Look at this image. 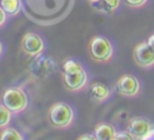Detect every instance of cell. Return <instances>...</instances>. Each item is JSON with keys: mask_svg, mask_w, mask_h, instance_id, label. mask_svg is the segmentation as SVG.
<instances>
[{"mask_svg": "<svg viewBox=\"0 0 154 140\" xmlns=\"http://www.w3.org/2000/svg\"><path fill=\"white\" fill-rule=\"evenodd\" d=\"M0 140H23V135L15 128L5 127L0 131Z\"/></svg>", "mask_w": 154, "mask_h": 140, "instance_id": "obj_14", "label": "cell"}, {"mask_svg": "<svg viewBox=\"0 0 154 140\" xmlns=\"http://www.w3.org/2000/svg\"><path fill=\"white\" fill-rule=\"evenodd\" d=\"M115 90L123 97H137L141 93V81L133 74H123L118 78Z\"/></svg>", "mask_w": 154, "mask_h": 140, "instance_id": "obj_5", "label": "cell"}, {"mask_svg": "<svg viewBox=\"0 0 154 140\" xmlns=\"http://www.w3.org/2000/svg\"><path fill=\"white\" fill-rule=\"evenodd\" d=\"M133 57L135 64L142 69H152L154 67V50L149 42H141L134 47Z\"/></svg>", "mask_w": 154, "mask_h": 140, "instance_id": "obj_8", "label": "cell"}, {"mask_svg": "<svg viewBox=\"0 0 154 140\" xmlns=\"http://www.w3.org/2000/svg\"><path fill=\"white\" fill-rule=\"evenodd\" d=\"M87 1H89L91 4H92V3H96V1H99V0H87Z\"/></svg>", "mask_w": 154, "mask_h": 140, "instance_id": "obj_22", "label": "cell"}, {"mask_svg": "<svg viewBox=\"0 0 154 140\" xmlns=\"http://www.w3.org/2000/svg\"><path fill=\"white\" fill-rule=\"evenodd\" d=\"M120 3H122V0H99L96 3H92V8L97 12L112 15L119 10Z\"/></svg>", "mask_w": 154, "mask_h": 140, "instance_id": "obj_11", "label": "cell"}, {"mask_svg": "<svg viewBox=\"0 0 154 140\" xmlns=\"http://www.w3.org/2000/svg\"><path fill=\"white\" fill-rule=\"evenodd\" d=\"M112 140H137V139L134 138L128 131H122V132H118L116 136H115Z\"/></svg>", "mask_w": 154, "mask_h": 140, "instance_id": "obj_17", "label": "cell"}, {"mask_svg": "<svg viewBox=\"0 0 154 140\" xmlns=\"http://www.w3.org/2000/svg\"><path fill=\"white\" fill-rule=\"evenodd\" d=\"M20 49L29 57H38L45 50V40L37 32H26L20 40Z\"/></svg>", "mask_w": 154, "mask_h": 140, "instance_id": "obj_6", "label": "cell"}, {"mask_svg": "<svg viewBox=\"0 0 154 140\" xmlns=\"http://www.w3.org/2000/svg\"><path fill=\"white\" fill-rule=\"evenodd\" d=\"M0 5L8 16H16L22 11L20 0H0Z\"/></svg>", "mask_w": 154, "mask_h": 140, "instance_id": "obj_13", "label": "cell"}, {"mask_svg": "<svg viewBox=\"0 0 154 140\" xmlns=\"http://www.w3.org/2000/svg\"><path fill=\"white\" fill-rule=\"evenodd\" d=\"M62 85L69 92H80L88 85V74L82 64L72 58L62 64Z\"/></svg>", "mask_w": 154, "mask_h": 140, "instance_id": "obj_1", "label": "cell"}, {"mask_svg": "<svg viewBox=\"0 0 154 140\" xmlns=\"http://www.w3.org/2000/svg\"><path fill=\"white\" fill-rule=\"evenodd\" d=\"M31 67L34 70V73H37L39 77H43L54 71V62L49 57H43L41 54V55L35 57V61L31 65Z\"/></svg>", "mask_w": 154, "mask_h": 140, "instance_id": "obj_10", "label": "cell"}, {"mask_svg": "<svg viewBox=\"0 0 154 140\" xmlns=\"http://www.w3.org/2000/svg\"><path fill=\"white\" fill-rule=\"evenodd\" d=\"M11 119H12V112L0 103V130L8 127V124L11 123Z\"/></svg>", "mask_w": 154, "mask_h": 140, "instance_id": "obj_15", "label": "cell"}, {"mask_svg": "<svg viewBox=\"0 0 154 140\" xmlns=\"http://www.w3.org/2000/svg\"><path fill=\"white\" fill-rule=\"evenodd\" d=\"M7 19H8V15L5 13V11L2 8V5H0V28L7 23Z\"/></svg>", "mask_w": 154, "mask_h": 140, "instance_id": "obj_18", "label": "cell"}, {"mask_svg": "<svg viewBox=\"0 0 154 140\" xmlns=\"http://www.w3.org/2000/svg\"><path fill=\"white\" fill-rule=\"evenodd\" d=\"M127 131L134 136L137 140H145L149 136H152L154 132L153 124L146 117H131L127 123Z\"/></svg>", "mask_w": 154, "mask_h": 140, "instance_id": "obj_7", "label": "cell"}, {"mask_svg": "<svg viewBox=\"0 0 154 140\" xmlns=\"http://www.w3.org/2000/svg\"><path fill=\"white\" fill-rule=\"evenodd\" d=\"M116 128L108 123H99L93 131V135L96 136L97 140H112L116 136Z\"/></svg>", "mask_w": 154, "mask_h": 140, "instance_id": "obj_12", "label": "cell"}, {"mask_svg": "<svg viewBox=\"0 0 154 140\" xmlns=\"http://www.w3.org/2000/svg\"><path fill=\"white\" fill-rule=\"evenodd\" d=\"M147 42H149V45L152 46V49L154 50V34L150 35V37H149V39H147Z\"/></svg>", "mask_w": 154, "mask_h": 140, "instance_id": "obj_20", "label": "cell"}, {"mask_svg": "<svg viewBox=\"0 0 154 140\" xmlns=\"http://www.w3.org/2000/svg\"><path fill=\"white\" fill-rule=\"evenodd\" d=\"M48 120L53 128L66 130L75 121V112L66 103H56L49 108Z\"/></svg>", "mask_w": 154, "mask_h": 140, "instance_id": "obj_2", "label": "cell"}, {"mask_svg": "<svg viewBox=\"0 0 154 140\" xmlns=\"http://www.w3.org/2000/svg\"><path fill=\"white\" fill-rule=\"evenodd\" d=\"M77 140H97L95 135H91V133H85V135H81L80 138H77Z\"/></svg>", "mask_w": 154, "mask_h": 140, "instance_id": "obj_19", "label": "cell"}, {"mask_svg": "<svg viewBox=\"0 0 154 140\" xmlns=\"http://www.w3.org/2000/svg\"><path fill=\"white\" fill-rule=\"evenodd\" d=\"M88 53L95 62L107 64L114 57V46L108 38L103 35H95L88 42Z\"/></svg>", "mask_w": 154, "mask_h": 140, "instance_id": "obj_3", "label": "cell"}, {"mask_svg": "<svg viewBox=\"0 0 154 140\" xmlns=\"http://www.w3.org/2000/svg\"><path fill=\"white\" fill-rule=\"evenodd\" d=\"M3 51H4V46H3L2 40H0V58H2V55H3Z\"/></svg>", "mask_w": 154, "mask_h": 140, "instance_id": "obj_21", "label": "cell"}, {"mask_svg": "<svg viewBox=\"0 0 154 140\" xmlns=\"http://www.w3.org/2000/svg\"><path fill=\"white\" fill-rule=\"evenodd\" d=\"M87 92H88L89 100L96 104H101V103H104V101H107L111 97V93H112L109 86H107L103 82H97V81L89 84Z\"/></svg>", "mask_w": 154, "mask_h": 140, "instance_id": "obj_9", "label": "cell"}, {"mask_svg": "<svg viewBox=\"0 0 154 140\" xmlns=\"http://www.w3.org/2000/svg\"><path fill=\"white\" fill-rule=\"evenodd\" d=\"M123 1L131 8H142L143 5L147 4L149 0H123Z\"/></svg>", "mask_w": 154, "mask_h": 140, "instance_id": "obj_16", "label": "cell"}, {"mask_svg": "<svg viewBox=\"0 0 154 140\" xmlns=\"http://www.w3.org/2000/svg\"><path fill=\"white\" fill-rule=\"evenodd\" d=\"M0 103L7 106L12 113H22L29 106V96L19 86L7 88L2 93Z\"/></svg>", "mask_w": 154, "mask_h": 140, "instance_id": "obj_4", "label": "cell"}]
</instances>
